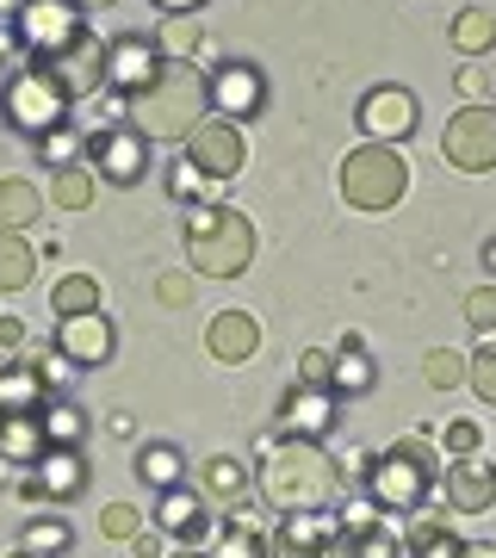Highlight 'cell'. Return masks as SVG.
<instances>
[{
  "instance_id": "cell-8",
  "label": "cell",
  "mask_w": 496,
  "mask_h": 558,
  "mask_svg": "<svg viewBox=\"0 0 496 558\" xmlns=\"http://www.w3.org/2000/svg\"><path fill=\"white\" fill-rule=\"evenodd\" d=\"M440 161L447 168H459V174H491L496 168V106L491 100H465L447 119V131H440Z\"/></svg>"
},
{
  "instance_id": "cell-35",
  "label": "cell",
  "mask_w": 496,
  "mask_h": 558,
  "mask_svg": "<svg viewBox=\"0 0 496 558\" xmlns=\"http://www.w3.org/2000/svg\"><path fill=\"white\" fill-rule=\"evenodd\" d=\"M25 553H38V558H62L69 546H75V527L62 515H38V521H25V539H20Z\"/></svg>"
},
{
  "instance_id": "cell-6",
  "label": "cell",
  "mask_w": 496,
  "mask_h": 558,
  "mask_svg": "<svg viewBox=\"0 0 496 558\" xmlns=\"http://www.w3.org/2000/svg\"><path fill=\"white\" fill-rule=\"evenodd\" d=\"M69 106H75V94H69L57 75H44L38 62H32V69H20V75L0 87V119L13 124V131H25L32 143H44L50 131H62Z\"/></svg>"
},
{
  "instance_id": "cell-40",
  "label": "cell",
  "mask_w": 496,
  "mask_h": 558,
  "mask_svg": "<svg viewBox=\"0 0 496 558\" xmlns=\"http://www.w3.org/2000/svg\"><path fill=\"white\" fill-rule=\"evenodd\" d=\"M440 447H447V459H472L477 447H484V428H477L472 416H453L440 428Z\"/></svg>"
},
{
  "instance_id": "cell-7",
  "label": "cell",
  "mask_w": 496,
  "mask_h": 558,
  "mask_svg": "<svg viewBox=\"0 0 496 558\" xmlns=\"http://www.w3.org/2000/svg\"><path fill=\"white\" fill-rule=\"evenodd\" d=\"M13 32H20V44L32 57H62V50L87 44V13L75 0H20L13 7Z\"/></svg>"
},
{
  "instance_id": "cell-3",
  "label": "cell",
  "mask_w": 496,
  "mask_h": 558,
  "mask_svg": "<svg viewBox=\"0 0 496 558\" xmlns=\"http://www.w3.org/2000/svg\"><path fill=\"white\" fill-rule=\"evenodd\" d=\"M447 478V459H440L435 435H403L391 440L385 453H373V472H366V497L385 509V515H416L422 502L440 490Z\"/></svg>"
},
{
  "instance_id": "cell-39",
  "label": "cell",
  "mask_w": 496,
  "mask_h": 558,
  "mask_svg": "<svg viewBox=\"0 0 496 558\" xmlns=\"http://www.w3.org/2000/svg\"><path fill=\"white\" fill-rule=\"evenodd\" d=\"M472 391L496 410V336H484L472 348Z\"/></svg>"
},
{
  "instance_id": "cell-15",
  "label": "cell",
  "mask_w": 496,
  "mask_h": 558,
  "mask_svg": "<svg viewBox=\"0 0 496 558\" xmlns=\"http://www.w3.org/2000/svg\"><path fill=\"white\" fill-rule=\"evenodd\" d=\"M161 62H168V50L156 44V32H124V38L106 44V87L112 94H137Z\"/></svg>"
},
{
  "instance_id": "cell-37",
  "label": "cell",
  "mask_w": 496,
  "mask_h": 558,
  "mask_svg": "<svg viewBox=\"0 0 496 558\" xmlns=\"http://www.w3.org/2000/svg\"><path fill=\"white\" fill-rule=\"evenodd\" d=\"M50 199H57L62 211H87V205H94V174H87L81 161L50 168Z\"/></svg>"
},
{
  "instance_id": "cell-4",
  "label": "cell",
  "mask_w": 496,
  "mask_h": 558,
  "mask_svg": "<svg viewBox=\"0 0 496 558\" xmlns=\"http://www.w3.org/2000/svg\"><path fill=\"white\" fill-rule=\"evenodd\" d=\"M186 260H193L198 279H237L249 274V260H255V223L249 211L237 205H193L186 211Z\"/></svg>"
},
{
  "instance_id": "cell-27",
  "label": "cell",
  "mask_w": 496,
  "mask_h": 558,
  "mask_svg": "<svg viewBox=\"0 0 496 558\" xmlns=\"http://www.w3.org/2000/svg\"><path fill=\"white\" fill-rule=\"evenodd\" d=\"M44 403H50V385L32 360L0 366V410H44Z\"/></svg>"
},
{
  "instance_id": "cell-1",
  "label": "cell",
  "mask_w": 496,
  "mask_h": 558,
  "mask_svg": "<svg viewBox=\"0 0 496 558\" xmlns=\"http://www.w3.org/2000/svg\"><path fill=\"white\" fill-rule=\"evenodd\" d=\"M211 119V75L193 57H168L137 94H124V124H137L149 143H186Z\"/></svg>"
},
{
  "instance_id": "cell-43",
  "label": "cell",
  "mask_w": 496,
  "mask_h": 558,
  "mask_svg": "<svg viewBox=\"0 0 496 558\" xmlns=\"http://www.w3.org/2000/svg\"><path fill=\"white\" fill-rule=\"evenodd\" d=\"M465 323H472V329H484V336H496V286L465 292Z\"/></svg>"
},
{
  "instance_id": "cell-25",
  "label": "cell",
  "mask_w": 496,
  "mask_h": 558,
  "mask_svg": "<svg viewBox=\"0 0 496 558\" xmlns=\"http://www.w3.org/2000/svg\"><path fill=\"white\" fill-rule=\"evenodd\" d=\"M193 484L211 502H223V509H242V502H249V465H242V459H230V453H211L205 465H198Z\"/></svg>"
},
{
  "instance_id": "cell-12",
  "label": "cell",
  "mask_w": 496,
  "mask_h": 558,
  "mask_svg": "<svg viewBox=\"0 0 496 558\" xmlns=\"http://www.w3.org/2000/svg\"><path fill=\"white\" fill-rule=\"evenodd\" d=\"M156 527H168V539L180 546H211L218 539V515H211V497L198 490L193 478L174 484V490H161L156 502Z\"/></svg>"
},
{
  "instance_id": "cell-41",
  "label": "cell",
  "mask_w": 496,
  "mask_h": 558,
  "mask_svg": "<svg viewBox=\"0 0 496 558\" xmlns=\"http://www.w3.org/2000/svg\"><path fill=\"white\" fill-rule=\"evenodd\" d=\"M143 527H149V521H143L131 502H106V509H99V534L106 539H137Z\"/></svg>"
},
{
  "instance_id": "cell-33",
  "label": "cell",
  "mask_w": 496,
  "mask_h": 558,
  "mask_svg": "<svg viewBox=\"0 0 496 558\" xmlns=\"http://www.w3.org/2000/svg\"><path fill=\"white\" fill-rule=\"evenodd\" d=\"M336 391H348V398L373 391V354H366V341L360 336H348L336 348Z\"/></svg>"
},
{
  "instance_id": "cell-52",
  "label": "cell",
  "mask_w": 496,
  "mask_h": 558,
  "mask_svg": "<svg viewBox=\"0 0 496 558\" xmlns=\"http://www.w3.org/2000/svg\"><path fill=\"white\" fill-rule=\"evenodd\" d=\"M484 267H491V274H496V236L484 242Z\"/></svg>"
},
{
  "instance_id": "cell-38",
  "label": "cell",
  "mask_w": 496,
  "mask_h": 558,
  "mask_svg": "<svg viewBox=\"0 0 496 558\" xmlns=\"http://www.w3.org/2000/svg\"><path fill=\"white\" fill-rule=\"evenodd\" d=\"M25 360H32V366L44 373V385H50V391H69V385H75V373H81V366L62 354V348H32Z\"/></svg>"
},
{
  "instance_id": "cell-17",
  "label": "cell",
  "mask_w": 496,
  "mask_h": 558,
  "mask_svg": "<svg viewBox=\"0 0 496 558\" xmlns=\"http://www.w3.org/2000/svg\"><path fill=\"white\" fill-rule=\"evenodd\" d=\"M32 472H38V478H25V497L32 502H69L87 490V459H81V447H50Z\"/></svg>"
},
{
  "instance_id": "cell-19",
  "label": "cell",
  "mask_w": 496,
  "mask_h": 558,
  "mask_svg": "<svg viewBox=\"0 0 496 558\" xmlns=\"http://www.w3.org/2000/svg\"><path fill=\"white\" fill-rule=\"evenodd\" d=\"M57 348L75 360V366H106V360H112V348H119V336H112L106 311H87V317H62Z\"/></svg>"
},
{
  "instance_id": "cell-54",
  "label": "cell",
  "mask_w": 496,
  "mask_h": 558,
  "mask_svg": "<svg viewBox=\"0 0 496 558\" xmlns=\"http://www.w3.org/2000/svg\"><path fill=\"white\" fill-rule=\"evenodd\" d=\"M472 558H496V546H472Z\"/></svg>"
},
{
  "instance_id": "cell-28",
  "label": "cell",
  "mask_w": 496,
  "mask_h": 558,
  "mask_svg": "<svg viewBox=\"0 0 496 558\" xmlns=\"http://www.w3.org/2000/svg\"><path fill=\"white\" fill-rule=\"evenodd\" d=\"M453 50L465 62H477L484 50H496V13H484V7H459V20H453Z\"/></svg>"
},
{
  "instance_id": "cell-24",
  "label": "cell",
  "mask_w": 496,
  "mask_h": 558,
  "mask_svg": "<svg viewBox=\"0 0 496 558\" xmlns=\"http://www.w3.org/2000/svg\"><path fill=\"white\" fill-rule=\"evenodd\" d=\"M403 553L410 558H472V539H459L447 521L435 515H410V527H403Z\"/></svg>"
},
{
  "instance_id": "cell-26",
  "label": "cell",
  "mask_w": 496,
  "mask_h": 558,
  "mask_svg": "<svg viewBox=\"0 0 496 558\" xmlns=\"http://www.w3.org/2000/svg\"><path fill=\"white\" fill-rule=\"evenodd\" d=\"M137 478L149 484V490H174V484H186V453H180L174 440H143L137 447Z\"/></svg>"
},
{
  "instance_id": "cell-18",
  "label": "cell",
  "mask_w": 496,
  "mask_h": 558,
  "mask_svg": "<svg viewBox=\"0 0 496 558\" xmlns=\"http://www.w3.org/2000/svg\"><path fill=\"white\" fill-rule=\"evenodd\" d=\"M440 490H447V509H453V515H484V509H496V472L477 453L472 459H447Z\"/></svg>"
},
{
  "instance_id": "cell-14",
  "label": "cell",
  "mask_w": 496,
  "mask_h": 558,
  "mask_svg": "<svg viewBox=\"0 0 496 558\" xmlns=\"http://www.w3.org/2000/svg\"><path fill=\"white\" fill-rule=\"evenodd\" d=\"M336 422H341V391H329V385H304L298 379L292 391L279 398V435L323 440Z\"/></svg>"
},
{
  "instance_id": "cell-11",
  "label": "cell",
  "mask_w": 496,
  "mask_h": 558,
  "mask_svg": "<svg viewBox=\"0 0 496 558\" xmlns=\"http://www.w3.org/2000/svg\"><path fill=\"white\" fill-rule=\"evenodd\" d=\"M180 156L198 161L211 180H223V186H230V180L249 168V137H242L237 119H205L193 137H186V149H180Z\"/></svg>"
},
{
  "instance_id": "cell-51",
  "label": "cell",
  "mask_w": 496,
  "mask_h": 558,
  "mask_svg": "<svg viewBox=\"0 0 496 558\" xmlns=\"http://www.w3.org/2000/svg\"><path fill=\"white\" fill-rule=\"evenodd\" d=\"M168 558H211V553H205V546H174Z\"/></svg>"
},
{
  "instance_id": "cell-10",
  "label": "cell",
  "mask_w": 496,
  "mask_h": 558,
  "mask_svg": "<svg viewBox=\"0 0 496 558\" xmlns=\"http://www.w3.org/2000/svg\"><path fill=\"white\" fill-rule=\"evenodd\" d=\"M354 119H360V131H366V143H403L422 124V100L410 87H397V81H378V87L360 94Z\"/></svg>"
},
{
  "instance_id": "cell-22",
  "label": "cell",
  "mask_w": 496,
  "mask_h": 558,
  "mask_svg": "<svg viewBox=\"0 0 496 558\" xmlns=\"http://www.w3.org/2000/svg\"><path fill=\"white\" fill-rule=\"evenodd\" d=\"M0 453L13 459V465H38L50 453L44 410H0Z\"/></svg>"
},
{
  "instance_id": "cell-20",
  "label": "cell",
  "mask_w": 496,
  "mask_h": 558,
  "mask_svg": "<svg viewBox=\"0 0 496 558\" xmlns=\"http://www.w3.org/2000/svg\"><path fill=\"white\" fill-rule=\"evenodd\" d=\"M261 348V323L249 311H218L211 329H205V354L223 360V366H242V360H255Z\"/></svg>"
},
{
  "instance_id": "cell-49",
  "label": "cell",
  "mask_w": 496,
  "mask_h": 558,
  "mask_svg": "<svg viewBox=\"0 0 496 558\" xmlns=\"http://www.w3.org/2000/svg\"><path fill=\"white\" fill-rule=\"evenodd\" d=\"M25 348V323L20 317H0V354H20Z\"/></svg>"
},
{
  "instance_id": "cell-5",
  "label": "cell",
  "mask_w": 496,
  "mask_h": 558,
  "mask_svg": "<svg viewBox=\"0 0 496 558\" xmlns=\"http://www.w3.org/2000/svg\"><path fill=\"white\" fill-rule=\"evenodd\" d=\"M410 161H403V149L397 143H360V149H348L336 168V186L341 199L354 205V211H391V205H403V193H410Z\"/></svg>"
},
{
  "instance_id": "cell-21",
  "label": "cell",
  "mask_w": 496,
  "mask_h": 558,
  "mask_svg": "<svg viewBox=\"0 0 496 558\" xmlns=\"http://www.w3.org/2000/svg\"><path fill=\"white\" fill-rule=\"evenodd\" d=\"M38 69L44 75H57L69 94H94V87H106V50H99L94 38L87 44H75V50H62V57H38Z\"/></svg>"
},
{
  "instance_id": "cell-50",
  "label": "cell",
  "mask_w": 496,
  "mask_h": 558,
  "mask_svg": "<svg viewBox=\"0 0 496 558\" xmlns=\"http://www.w3.org/2000/svg\"><path fill=\"white\" fill-rule=\"evenodd\" d=\"M149 7H156V13H168V20H186V13H198V7H205V0H149Z\"/></svg>"
},
{
  "instance_id": "cell-48",
  "label": "cell",
  "mask_w": 496,
  "mask_h": 558,
  "mask_svg": "<svg viewBox=\"0 0 496 558\" xmlns=\"http://www.w3.org/2000/svg\"><path fill=\"white\" fill-rule=\"evenodd\" d=\"M156 292H161V304H186V299H193V286H186V274H161V286H156Z\"/></svg>"
},
{
  "instance_id": "cell-2",
  "label": "cell",
  "mask_w": 496,
  "mask_h": 558,
  "mask_svg": "<svg viewBox=\"0 0 496 558\" xmlns=\"http://www.w3.org/2000/svg\"><path fill=\"white\" fill-rule=\"evenodd\" d=\"M255 484L279 515H286V509H329L336 490H341V459H329L323 440L267 435L261 453H255Z\"/></svg>"
},
{
  "instance_id": "cell-13",
  "label": "cell",
  "mask_w": 496,
  "mask_h": 558,
  "mask_svg": "<svg viewBox=\"0 0 496 558\" xmlns=\"http://www.w3.org/2000/svg\"><path fill=\"white\" fill-rule=\"evenodd\" d=\"M341 539V515L329 509H286L274 527V558H329Z\"/></svg>"
},
{
  "instance_id": "cell-42",
  "label": "cell",
  "mask_w": 496,
  "mask_h": 558,
  "mask_svg": "<svg viewBox=\"0 0 496 558\" xmlns=\"http://www.w3.org/2000/svg\"><path fill=\"white\" fill-rule=\"evenodd\" d=\"M298 379H304V385H329V391H336V354L304 348V354H298Z\"/></svg>"
},
{
  "instance_id": "cell-23",
  "label": "cell",
  "mask_w": 496,
  "mask_h": 558,
  "mask_svg": "<svg viewBox=\"0 0 496 558\" xmlns=\"http://www.w3.org/2000/svg\"><path fill=\"white\" fill-rule=\"evenodd\" d=\"M211 558H274V539L255 527V515H249V502L242 509H230V515L218 521V539L205 546Z\"/></svg>"
},
{
  "instance_id": "cell-47",
  "label": "cell",
  "mask_w": 496,
  "mask_h": 558,
  "mask_svg": "<svg viewBox=\"0 0 496 558\" xmlns=\"http://www.w3.org/2000/svg\"><path fill=\"white\" fill-rule=\"evenodd\" d=\"M131 553L137 558H168V527H143V534L131 539Z\"/></svg>"
},
{
  "instance_id": "cell-30",
  "label": "cell",
  "mask_w": 496,
  "mask_h": 558,
  "mask_svg": "<svg viewBox=\"0 0 496 558\" xmlns=\"http://www.w3.org/2000/svg\"><path fill=\"white\" fill-rule=\"evenodd\" d=\"M44 211V193L32 186V180H0V230H32Z\"/></svg>"
},
{
  "instance_id": "cell-56",
  "label": "cell",
  "mask_w": 496,
  "mask_h": 558,
  "mask_svg": "<svg viewBox=\"0 0 496 558\" xmlns=\"http://www.w3.org/2000/svg\"><path fill=\"white\" fill-rule=\"evenodd\" d=\"M7 465H13V459H7V453H0V478H7Z\"/></svg>"
},
{
  "instance_id": "cell-34",
  "label": "cell",
  "mask_w": 496,
  "mask_h": 558,
  "mask_svg": "<svg viewBox=\"0 0 496 558\" xmlns=\"http://www.w3.org/2000/svg\"><path fill=\"white\" fill-rule=\"evenodd\" d=\"M422 379L435 385V391H459V385H472V354H459V348H428V354H422Z\"/></svg>"
},
{
  "instance_id": "cell-44",
  "label": "cell",
  "mask_w": 496,
  "mask_h": 558,
  "mask_svg": "<svg viewBox=\"0 0 496 558\" xmlns=\"http://www.w3.org/2000/svg\"><path fill=\"white\" fill-rule=\"evenodd\" d=\"M75 149H87V143H81L75 131H50V137L38 143V156L50 161V168H69V161H75Z\"/></svg>"
},
{
  "instance_id": "cell-46",
  "label": "cell",
  "mask_w": 496,
  "mask_h": 558,
  "mask_svg": "<svg viewBox=\"0 0 496 558\" xmlns=\"http://www.w3.org/2000/svg\"><path fill=\"white\" fill-rule=\"evenodd\" d=\"M453 87H459V94H465V100H484V94H491V81H484V69H477V62H465V69H459V75H453Z\"/></svg>"
},
{
  "instance_id": "cell-55",
  "label": "cell",
  "mask_w": 496,
  "mask_h": 558,
  "mask_svg": "<svg viewBox=\"0 0 496 558\" xmlns=\"http://www.w3.org/2000/svg\"><path fill=\"white\" fill-rule=\"evenodd\" d=\"M7 558H38V553H25V546H20V553H7Z\"/></svg>"
},
{
  "instance_id": "cell-29",
  "label": "cell",
  "mask_w": 496,
  "mask_h": 558,
  "mask_svg": "<svg viewBox=\"0 0 496 558\" xmlns=\"http://www.w3.org/2000/svg\"><path fill=\"white\" fill-rule=\"evenodd\" d=\"M38 274V248L20 230H0V292H25Z\"/></svg>"
},
{
  "instance_id": "cell-9",
  "label": "cell",
  "mask_w": 496,
  "mask_h": 558,
  "mask_svg": "<svg viewBox=\"0 0 496 558\" xmlns=\"http://www.w3.org/2000/svg\"><path fill=\"white\" fill-rule=\"evenodd\" d=\"M87 161H94L99 180L112 186H137L149 174V137L137 124H106V131H87Z\"/></svg>"
},
{
  "instance_id": "cell-32",
  "label": "cell",
  "mask_w": 496,
  "mask_h": 558,
  "mask_svg": "<svg viewBox=\"0 0 496 558\" xmlns=\"http://www.w3.org/2000/svg\"><path fill=\"white\" fill-rule=\"evenodd\" d=\"M50 311H57V323L99 311V279L94 274H62L57 286H50Z\"/></svg>"
},
{
  "instance_id": "cell-31",
  "label": "cell",
  "mask_w": 496,
  "mask_h": 558,
  "mask_svg": "<svg viewBox=\"0 0 496 558\" xmlns=\"http://www.w3.org/2000/svg\"><path fill=\"white\" fill-rule=\"evenodd\" d=\"M168 193H174V205H223L218 193H223V180H211L198 161H186L180 156L174 168H168Z\"/></svg>"
},
{
  "instance_id": "cell-45",
  "label": "cell",
  "mask_w": 496,
  "mask_h": 558,
  "mask_svg": "<svg viewBox=\"0 0 496 558\" xmlns=\"http://www.w3.org/2000/svg\"><path fill=\"white\" fill-rule=\"evenodd\" d=\"M193 32H198V25H186V20H168V25H161V32H156V44H161V50H168V57H180V50L193 44Z\"/></svg>"
},
{
  "instance_id": "cell-53",
  "label": "cell",
  "mask_w": 496,
  "mask_h": 558,
  "mask_svg": "<svg viewBox=\"0 0 496 558\" xmlns=\"http://www.w3.org/2000/svg\"><path fill=\"white\" fill-rule=\"evenodd\" d=\"M81 13H94V7H112V0H75Z\"/></svg>"
},
{
  "instance_id": "cell-16",
  "label": "cell",
  "mask_w": 496,
  "mask_h": 558,
  "mask_svg": "<svg viewBox=\"0 0 496 558\" xmlns=\"http://www.w3.org/2000/svg\"><path fill=\"white\" fill-rule=\"evenodd\" d=\"M211 106H218V119H255L267 106V75L255 62H218L211 69Z\"/></svg>"
},
{
  "instance_id": "cell-36",
  "label": "cell",
  "mask_w": 496,
  "mask_h": 558,
  "mask_svg": "<svg viewBox=\"0 0 496 558\" xmlns=\"http://www.w3.org/2000/svg\"><path fill=\"white\" fill-rule=\"evenodd\" d=\"M44 428H50V447H81L87 440V410L69 398H50L44 403Z\"/></svg>"
}]
</instances>
